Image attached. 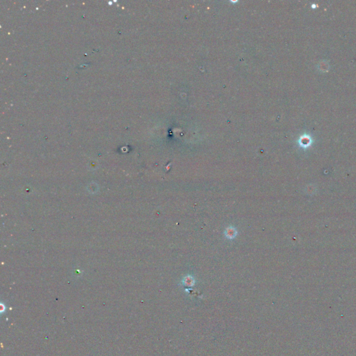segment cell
I'll use <instances>...</instances> for the list:
<instances>
[{
  "instance_id": "cell-1",
  "label": "cell",
  "mask_w": 356,
  "mask_h": 356,
  "mask_svg": "<svg viewBox=\"0 0 356 356\" xmlns=\"http://www.w3.org/2000/svg\"><path fill=\"white\" fill-rule=\"evenodd\" d=\"M236 235V230L235 229H233L232 227H229L228 229L227 230V237L230 238V239H232L235 237Z\"/></svg>"
}]
</instances>
